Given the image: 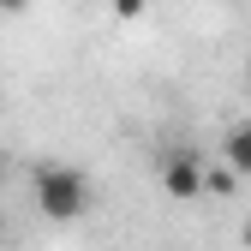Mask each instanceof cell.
Returning a JSON list of instances; mask_svg holds the SVG:
<instances>
[{
  "instance_id": "obj_1",
  "label": "cell",
  "mask_w": 251,
  "mask_h": 251,
  "mask_svg": "<svg viewBox=\"0 0 251 251\" xmlns=\"http://www.w3.org/2000/svg\"><path fill=\"white\" fill-rule=\"evenodd\" d=\"M30 185H36V209L48 222H78L90 209V179L78 168H66V162H42L30 174Z\"/></svg>"
},
{
  "instance_id": "obj_2",
  "label": "cell",
  "mask_w": 251,
  "mask_h": 251,
  "mask_svg": "<svg viewBox=\"0 0 251 251\" xmlns=\"http://www.w3.org/2000/svg\"><path fill=\"white\" fill-rule=\"evenodd\" d=\"M162 185H168V198H198L203 192V162L192 150H174L162 162Z\"/></svg>"
},
{
  "instance_id": "obj_3",
  "label": "cell",
  "mask_w": 251,
  "mask_h": 251,
  "mask_svg": "<svg viewBox=\"0 0 251 251\" xmlns=\"http://www.w3.org/2000/svg\"><path fill=\"white\" fill-rule=\"evenodd\" d=\"M222 168H227V174H251V120H239L233 132H227V144H222Z\"/></svg>"
},
{
  "instance_id": "obj_4",
  "label": "cell",
  "mask_w": 251,
  "mask_h": 251,
  "mask_svg": "<svg viewBox=\"0 0 251 251\" xmlns=\"http://www.w3.org/2000/svg\"><path fill=\"white\" fill-rule=\"evenodd\" d=\"M233 179H239V174H227V168H203V192L227 198V192H233Z\"/></svg>"
},
{
  "instance_id": "obj_5",
  "label": "cell",
  "mask_w": 251,
  "mask_h": 251,
  "mask_svg": "<svg viewBox=\"0 0 251 251\" xmlns=\"http://www.w3.org/2000/svg\"><path fill=\"white\" fill-rule=\"evenodd\" d=\"M108 6H114V18H138V12H144V0H108Z\"/></svg>"
},
{
  "instance_id": "obj_6",
  "label": "cell",
  "mask_w": 251,
  "mask_h": 251,
  "mask_svg": "<svg viewBox=\"0 0 251 251\" xmlns=\"http://www.w3.org/2000/svg\"><path fill=\"white\" fill-rule=\"evenodd\" d=\"M30 6V0H0V12H24Z\"/></svg>"
},
{
  "instance_id": "obj_7",
  "label": "cell",
  "mask_w": 251,
  "mask_h": 251,
  "mask_svg": "<svg viewBox=\"0 0 251 251\" xmlns=\"http://www.w3.org/2000/svg\"><path fill=\"white\" fill-rule=\"evenodd\" d=\"M245 245H251V222H245Z\"/></svg>"
},
{
  "instance_id": "obj_8",
  "label": "cell",
  "mask_w": 251,
  "mask_h": 251,
  "mask_svg": "<svg viewBox=\"0 0 251 251\" xmlns=\"http://www.w3.org/2000/svg\"><path fill=\"white\" fill-rule=\"evenodd\" d=\"M0 168H6V162H0Z\"/></svg>"
}]
</instances>
